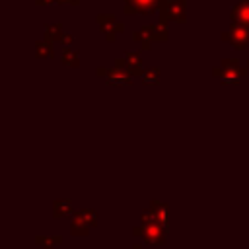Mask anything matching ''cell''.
Wrapping results in <instances>:
<instances>
[{"label": "cell", "mask_w": 249, "mask_h": 249, "mask_svg": "<svg viewBox=\"0 0 249 249\" xmlns=\"http://www.w3.org/2000/svg\"><path fill=\"white\" fill-rule=\"evenodd\" d=\"M185 19V0H167L160 8V23L167 21H183Z\"/></svg>", "instance_id": "1"}, {"label": "cell", "mask_w": 249, "mask_h": 249, "mask_svg": "<svg viewBox=\"0 0 249 249\" xmlns=\"http://www.w3.org/2000/svg\"><path fill=\"white\" fill-rule=\"evenodd\" d=\"M167 0H124V14L134 16V14H154L156 10L165 4Z\"/></svg>", "instance_id": "2"}, {"label": "cell", "mask_w": 249, "mask_h": 249, "mask_svg": "<svg viewBox=\"0 0 249 249\" xmlns=\"http://www.w3.org/2000/svg\"><path fill=\"white\" fill-rule=\"evenodd\" d=\"M134 39L138 43H142L144 49H148L150 47V41H156V39L158 41H165L167 39V31H165V27L161 23L160 25H148V27L136 31L134 33Z\"/></svg>", "instance_id": "3"}, {"label": "cell", "mask_w": 249, "mask_h": 249, "mask_svg": "<svg viewBox=\"0 0 249 249\" xmlns=\"http://www.w3.org/2000/svg\"><path fill=\"white\" fill-rule=\"evenodd\" d=\"M97 23H99V29L105 33L107 41H115V35L124 29L123 23H119L113 14H99L97 16Z\"/></svg>", "instance_id": "4"}, {"label": "cell", "mask_w": 249, "mask_h": 249, "mask_svg": "<svg viewBox=\"0 0 249 249\" xmlns=\"http://www.w3.org/2000/svg\"><path fill=\"white\" fill-rule=\"evenodd\" d=\"M224 39H228L233 47L243 49V47L249 43V27H243V25H231V29L224 33Z\"/></svg>", "instance_id": "5"}, {"label": "cell", "mask_w": 249, "mask_h": 249, "mask_svg": "<svg viewBox=\"0 0 249 249\" xmlns=\"http://www.w3.org/2000/svg\"><path fill=\"white\" fill-rule=\"evenodd\" d=\"M230 18L235 25H243V27H249V0H239L231 12H230Z\"/></svg>", "instance_id": "6"}, {"label": "cell", "mask_w": 249, "mask_h": 249, "mask_svg": "<svg viewBox=\"0 0 249 249\" xmlns=\"http://www.w3.org/2000/svg\"><path fill=\"white\" fill-rule=\"evenodd\" d=\"M45 37H47V39H60V41H64V43H70V41H72L70 35H64V33H62V27H60L58 23L47 27V29H45Z\"/></svg>", "instance_id": "7"}, {"label": "cell", "mask_w": 249, "mask_h": 249, "mask_svg": "<svg viewBox=\"0 0 249 249\" xmlns=\"http://www.w3.org/2000/svg\"><path fill=\"white\" fill-rule=\"evenodd\" d=\"M37 53H39L41 56H51L53 49H51L49 43H37Z\"/></svg>", "instance_id": "8"}, {"label": "cell", "mask_w": 249, "mask_h": 249, "mask_svg": "<svg viewBox=\"0 0 249 249\" xmlns=\"http://www.w3.org/2000/svg\"><path fill=\"white\" fill-rule=\"evenodd\" d=\"M56 4H70V6H78L80 0H56Z\"/></svg>", "instance_id": "9"}, {"label": "cell", "mask_w": 249, "mask_h": 249, "mask_svg": "<svg viewBox=\"0 0 249 249\" xmlns=\"http://www.w3.org/2000/svg\"><path fill=\"white\" fill-rule=\"evenodd\" d=\"M37 6H43V4H56V0H35Z\"/></svg>", "instance_id": "10"}, {"label": "cell", "mask_w": 249, "mask_h": 249, "mask_svg": "<svg viewBox=\"0 0 249 249\" xmlns=\"http://www.w3.org/2000/svg\"><path fill=\"white\" fill-rule=\"evenodd\" d=\"M66 60H68V62H76V60H74V53L68 51V53H66Z\"/></svg>", "instance_id": "11"}]
</instances>
